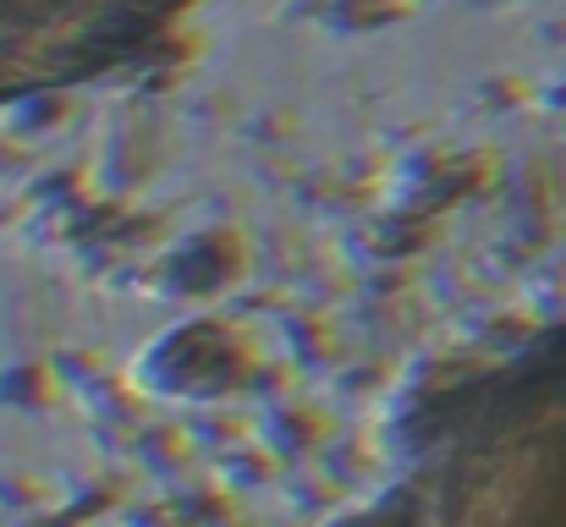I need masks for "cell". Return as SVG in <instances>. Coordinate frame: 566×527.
<instances>
[{
  "label": "cell",
  "instance_id": "obj_1",
  "mask_svg": "<svg viewBox=\"0 0 566 527\" xmlns=\"http://www.w3.org/2000/svg\"><path fill=\"white\" fill-rule=\"evenodd\" d=\"M401 527H566V330L429 412Z\"/></svg>",
  "mask_w": 566,
  "mask_h": 527
},
{
  "label": "cell",
  "instance_id": "obj_2",
  "mask_svg": "<svg viewBox=\"0 0 566 527\" xmlns=\"http://www.w3.org/2000/svg\"><path fill=\"white\" fill-rule=\"evenodd\" d=\"M188 0H0V99L77 88L149 55Z\"/></svg>",
  "mask_w": 566,
  "mask_h": 527
}]
</instances>
